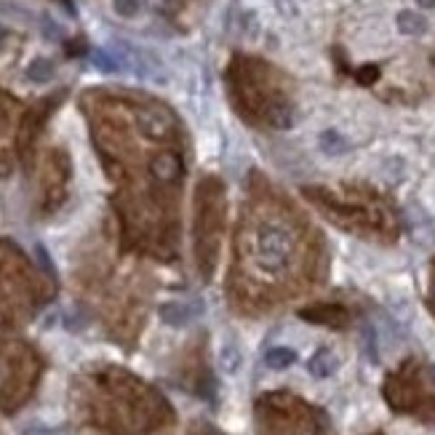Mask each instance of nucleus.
<instances>
[{"mask_svg": "<svg viewBox=\"0 0 435 435\" xmlns=\"http://www.w3.org/2000/svg\"><path fill=\"white\" fill-rule=\"evenodd\" d=\"M294 251L291 235L283 230V225H265L256 235V265L265 272H281L288 265Z\"/></svg>", "mask_w": 435, "mask_h": 435, "instance_id": "1", "label": "nucleus"}, {"mask_svg": "<svg viewBox=\"0 0 435 435\" xmlns=\"http://www.w3.org/2000/svg\"><path fill=\"white\" fill-rule=\"evenodd\" d=\"M198 313H200V307L190 304V302H168L161 307V318L168 326H187Z\"/></svg>", "mask_w": 435, "mask_h": 435, "instance_id": "2", "label": "nucleus"}, {"mask_svg": "<svg viewBox=\"0 0 435 435\" xmlns=\"http://www.w3.org/2000/svg\"><path fill=\"white\" fill-rule=\"evenodd\" d=\"M337 366H339V360H337V355L331 353L329 347H320L316 355L307 360V371L316 376V379H326V376H331L334 371H337Z\"/></svg>", "mask_w": 435, "mask_h": 435, "instance_id": "3", "label": "nucleus"}, {"mask_svg": "<svg viewBox=\"0 0 435 435\" xmlns=\"http://www.w3.org/2000/svg\"><path fill=\"white\" fill-rule=\"evenodd\" d=\"M265 363H267V369H272V371H283V369L297 363V353L291 347H270L267 355H265Z\"/></svg>", "mask_w": 435, "mask_h": 435, "instance_id": "4", "label": "nucleus"}, {"mask_svg": "<svg viewBox=\"0 0 435 435\" xmlns=\"http://www.w3.org/2000/svg\"><path fill=\"white\" fill-rule=\"evenodd\" d=\"M395 22H398V30L404 32V35H422V32L427 30L425 16H420L417 11H401Z\"/></svg>", "mask_w": 435, "mask_h": 435, "instance_id": "5", "label": "nucleus"}, {"mask_svg": "<svg viewBox=\"0 0 435 435\" xmlns=\"http://www.w3.org/2000/svg\"><path fill=\"white\" fill-rule=\"evenodd\" d=\"M240 363H243V355L235 342H225L222 345V353H219V366L225 374H238Z\"/></svg>", "mask_w": 435, "mask_h": 435, "instance_id": "6", "label": "nucleus"}, {"mask_svg": "<svg viewBox=\"0 0 435 435\" xmlns=\"http://www.w3.org/2000/svg\"><path fill=\"white\" fill-rule=\"evenodd\" d=\"M91 64H94L96 70H102V73H118L120 67H123L120 59H115L105 48H94V51H91Z\"/></svg>", "mask_w": 435, "mask_h": 435, "instance_id": "7", "label": "nucleus"}, {"mask_svg": "<svg viewBox=\"0 0 435 435\" xmlns=\"http://www.w3.org/2000/svg\"><path fill=\"white\" fill-rule=\"evenodd\" d=\"M320 147H323V152H329V155H342V152L350 150V142L342 134H337V131H326V134L320 136Z\"/></svg>", "mask_w": 435, "mask_h": 435, "instance_id": "8", "label": "nucleus"}, {"mask_svg": "<svg viewBox=\"0 0 435 435\" xmlns=\"http://www.w3.org/2000/svg\"><path fill=\"white\" fill-rule=\"evenodd\" d=\"M27 78L35 80V83H45V80H51L54 78V64L48 59H35L27 67Z\"/></svg>", "mask_w": 435, "mask_h": 435, "instance_id": "9", "label": "nucleus"}, {"mask_svg": "<svg viewBox=\"0 0 435 435\" xmlns=\"http://www.w3.org/2000/svg\"><path fill=\"white\" fill-rule=\"evenodd\" d=\"M112 8L120 16H134L139 11V0H112Z\"/></svg>", "mask_w": 435, "mask_h": 435, "instance_id": "10", "label": "nucleus"}, {"mask_svg": "<svg viewBox=\"0 0 435 435\" xmlns=\"http://www.w3.org/2000/svg\"><path fill=\"white\" fill-rule=\"evenodd\" d=\"M422 8H435V0H417Z\"/></svg>", "mask_w": 435, "mask_h": 435, "instance_id": "11", "label": "nucleus"}, {"mask_svg": "<svg viewBox=\"0 0 435 435\" xmlns=\"http://www.w3.org/2000/svg\"><path fill=\"white\" fill-rule=\"evenodd\" d=\"M3 38H6V30H3V27H0V40H3Z\"/></svg>", "mask_w": 435, "mask_h": 435, "instance_id": "12", "label": "nucleus"}]
</instances>
